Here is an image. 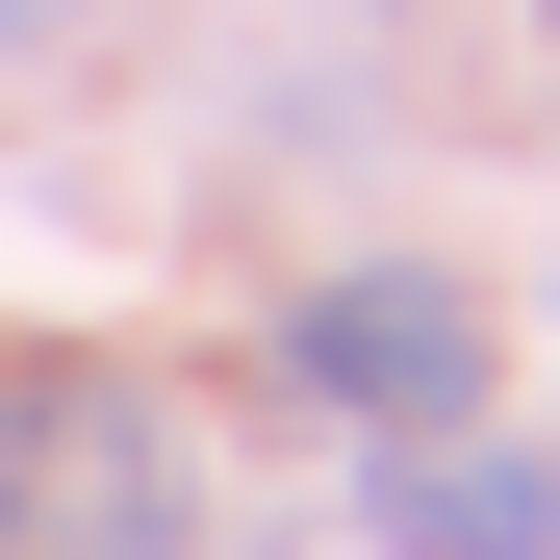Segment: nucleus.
I'll return each mask as SVG.
<instances>
[{"mask_svg": "<svg viewBox=\"0 0 560 560\" xmlns=\"http://www.w3.org/2000/svg\"><path fill=\"white\" fill-rule=\"evenodd\" d=\"M280 383H306L331 433H458L485 408V280H433V255H357L280 306Z\"/></svg>", "mask_w": 560, "mask_h": 560, "instance_id": "obj_2", "label": "nucleus"}, {"mask_svg": "<svg viewBox=\"0 0 560 560\" xmlns=\"http://www.w3.org/2000/svg\"><path fill=\"white\" fill-rule=\"evenodd\" d=\"M103 51V0H0V77H77Z\"/></svg>", "mask_w": 560, "mask_h": 560, "instance_id": "obj_4", "label": "nucleus"}, {"mask_svg": "<svg viewBox=\"0 0 560 560\" xmlns=\"http://www.w3.org/2000/svg\"><path fill=\"white\" fill-rule=\"evenodd\" d=\"M0 560H205V433L128 357H0Z\"/></svg>", "mask_w": 560, "mask_h": 560, "instance_id": "obj_1", "label": "nucleus"}, {"mask_svg": "<svg viewBox=\"0 0 560 560\" xmlns=\"http://www.w3.org/2000/svg\"><path fill=\"white\" fill-rule=\"evenodd\" d=\"M357 535H383V560H560V458L485 433V408H458V433H383Z\"/></svg>", "mask_w": 560, "mask_h": 560, "instance_id": "obj_3", "label": "nucleus"}, {"mask_svg": "<svg viewBox=\"0 0 560 560\" xmlns=\"http://www.w3.org/2000/svg\"><path fill=\"white\" fill-rule=\"evenodd\" d=\"M535 26H560V0H535Z\"/></svg>", "mask_w": 560, "mask_h": 560, "instance_id": "obj_5", "label": "nucleus"}]
</instances>
